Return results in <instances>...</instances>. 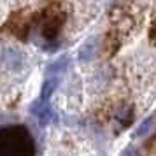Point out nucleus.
<instances>
[{"label": "nucleus", "mask_w": 156, "mask_h": 156, "mask_svg": "<svg viewBox=\"0 0 156 156\" xmlns=\"http://www.w3.org/2000/svg\"><path fill=\"white\" fill-rule=\"evenodd\" d=\"M35 144L23 125H12L0 130V156H34Z\"/></svg>", "instance_id": "1"}, {"label": "nucleus", "mask_w": 156, "mask_h": 156, "mask_svg": "<svg viewBox=\"0 0 156 156\" xmlns=\"http://www.w3.org/2000/svg\"><path fill=\"white\" fill-rule=\"evenodd\" d=\"M65 16L63 12L56 9V11H44V21H42V37L46 39V42L48 41H55L60 34V28H62V23H63Z\"/></svg>", "instance_id": "2"}, {"label": "nucleus", "mask_w": 156, "mask_h": 156, "mask_svg": "<svg viewBox=\"0 0 156 156\" xmlns=\"http://www.w3.org/2000/svg\"><path fill=\"white\" fill-rule=\"evenodd\" d=\"M30 112L39 119L41 125H49V123H53V121L56 119V114L53 111V107L48 102H44V100H35L30 105Z\"/></svg>", "instance_id": "3"}, {"label": "nucleus", "mask_w": 156, "mask_h": 156, "mask_svg": "<svg viewBox=\"0 0 156 156\" xmlns=\"http://www.w3.org/2000/svg\"><path fill=\"white\" fill-rule=\"evenodd\" d=\"M69 65H70V58L67 56V55H62L60 58L56 60H53L48 67H46V74L48 76H55V74H62L69 69Z\"/></svg>", "instance_id": "4"}, {"label": "nucleus", "mask_w": 156, "mask_h": 156, "mask_svg": "<svg viewBox=\"0 0 156 156\" xmlns=\"http://www.w3.org/2000/svg\"><path fill=\"white\" fill-rule=\"evenodd\" d=\"M2 60H4V63L7 65V67H11V69H18L20 65H21L23 62V56L20 51L12 49V48H5L4 49V56H2Z\"/></svg>", "instance_id": "5"}, {"label": "nucleus", "mask_w": 156, "mask_h": 156, "mask_svg": "<svg viewBox=\"0 0 156 156\" xmlns=\"http://www.w3.org/2000/svg\"><path fill=\"white\" fill-rule=\"evenodd\" d=\"M97 49H98L97 41H88V42L79 49V60H81V62H90V60H93L95 55H97Z\"/></svg>", "instance_id": "6"}, {"label": "nucleus", "mask_w": 156, "mask_h": 156, "mask_svg": "<svg viewBox=\"0 0 156 156\" xmlns=\"http://www.w3.org/2000/svg\"><path fill=\"white\" fill-rule=\"evenodd\" d=\"M56 79H46L44 81V86H42V91H41V100H44V102H48V98H49L51 95H53V91L56 90Z\"/></svg>", "instance_id": "7"}, {"label": "nucleus", "mask_w": 156, "mask_h": 156, "mask_svg": "<svg viewBox=\"0 0 156 156\" xmlns=\"http://www.w3.org/2000/svg\"><path fill=\"white\" fill-rule=\"evenodd\" d=\"M153 123H154V118H151V116H149V118H146V119H144L140 125L137 126V130H135V135H137V137L147 135V133H149V130L153 128Z\"/></svg>", "instance_id": "8"}, {"label": "nucleus", "mask_w": 156, "mask_h": 156, "mask_svg": "<svg viewBox=\"0 0 156 156\" xmlns=\"http://www.w3.org/2000/svg\"><path fill=\"white\" fill-rule=\"evenodd\" d=\"M123 156H139V153H137L133 147H130V149H126V151L123 153Z\"/></svg>", "instance_id": "9"}]
</instances>
